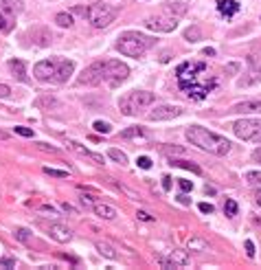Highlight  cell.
<instances>
[{
    "instance_id": "1",
    "label": "cell",
    "mask_w": 261,
    "mask_h": 270,
    "mask_svg": "<svg viewBox=\"0 0 261 270\" xmlns=\"http://www.w3.org/2000/svg\"><path fill=\"white\" fill-rule=\"evenodd\" d=\"M178 86L180 90L187 92L191 99H204L209 92L215 88V79L206 75L204 62H184L178 66Z\"/></svg>"
},
{
    "instance_id": "2",
    "label": "cell",
    "mask_w": 261,
    "mask_h": 270,
    "mask_svg": "<svg viewBox=\"0 0 261 270\" xmlns=\"http://www.w3.org/2000/svg\"><path fill=\"white\" fill-rule=\"evenodd\" d=\"M184 136L191 145H196L202 151H209L213 156H226L231 151V141L226 136H219L215 132H209L202 125H189L184 130Z\"/></svg>"
},
{
    "instance_id": "3",
    "label": "cell",
    "mask_w": 261,
    "mask_h": 270,
    "mask_svg": "<svg viewBox=\"0 0 261 270\" xmlns=\"http://www.w3.org/2000/svg\"><path fill=\"white\" fill-rule=\"evenodd\" d=\"M72 70H75V64L70 59L51 57V59H42V62L33 66V77L44 84H64L68 82Z\"/></svg>"
},
{
    "instance_id": "4",
    "label": "cell",
    "mask_w": 261,
    "mask_h": 270,
    "mask_svg": "<svg viewBox=\"0 0 261 270\" xmlns=\"http://www.w3.org/2000/svg\"><path fill=\"white\" fill-rule=\"evenodd\" d=\"M156 40L145 35V33H138V31H125L117 42V51L123 53L128 57H140L147 49H152Z\"/></svg>"
},
{
    "instance_id": "5",
    "label": "cell",
    "mask_w": 261,
    "mask_h": 270,
    "mask_svg": "<svg viewBox=\"0 0 261 270\" xmlns=\"http://www.w3.org/2000/svg\"><path fill=\"white\" fill-rule=\"evenodd\" d=\"M154 103V92H147V90H134V92H128L125 97H121L119 101V108L123 110V114L128 117H134L138 110L147 108V105Z\"/></svg>"
},
{
    "instance_id": "6",
    "label": "cell",
    "mask_w": 261,
    "mask_h": 270,
    "mask_svg": "<svg viewBox=\"0 0 261 270\" xmlns=\"http://www.w3.org/2000/svg\"><path fill=\"white\" fill-rule=\"evenodd\" d=\"M117 18V9L110 5H101V3H95L88 7V13H86V20L95 26V29H103L108 26L110 22H115Z\"/></svg>"
},
{
    "instance_id": "7",
    "label": "cell",
    "mask_w": 261,
    "mask_h": 270,
    "mask_svg": "<svg viewBox=\"0 0 261 270\" xmlns=\"http://www.w3.org/2000/svg\"><path fill=\"white\" fill-rule=\"evenodd\" d=\"M128 75H130V68L123 62H119V59H105L103 62V82L112 86V88L121 86L128 79Z\"/></svg>"
},
{
    "instance_id": "8",
    "label": "cell",
    "mask_w": 261,
    "mask_h": 270,
    "mask_svg": "<svg viewBox=\"0 0 261 270\" xmlns=\"http://www.w3.org/2000/svg\"><path fill=\"white\" fill-rule=\"evenodd\" d=\"M233 132L242 141L261 143V119H239L233 123Z\"/></svg>"
},
{
    "instance_id": "9",
    "label": "cell",
    "mask_w": 261,
    "mask_h": 270,
    "mask_svg": "<svg viewBox=\"0 0 261 270\" xmlns=\"http://www.w3.org/2000/svg\"><path fill=\"white\" fill-rule=\"evenodd\" d=\"M82 86H99L103 84V62H95L82 72V77L77 79Z\"/></svg>"
},
{
    "instance_id": "10",
    "label": "cell",
    "mask_w": 261,
    "mask_h": 270,
    "mask_svg": "<svg viewBox=\"0 0 261 270\" xmlns=\"http://www.w3.org/2000/svg\"><path fill=\"white\" fill-rule=\"evenodd\" d=\"M145 26L150 31H156V33H171L176 31V18H165V16H152L145 20Z\"/></svg>"
},
{
    "instance_id": "11",
    "label": "cell",
    "mask_w": 261,
    "mask_h": 270,
    "mask_svg": "<svg viewBox=\"0 0 261 270\" xmlns=\"http://www.w3.org/2000/svg\"><path fill=\"white\" fill-rule=\"evenodd\" d=\"M180 114H182L180 105H156V108L147 114V119H150V121H171V119H176Z\"/></svg>"
},
{
    "instance_id": "12",
    "label": "cell",
    "mask_w": 261,
    "mask_h": 270,
    "mask_svg": "<svg viewBox=\"0 0 261 270\" xmlns=\"http://www.w3.org/2000/svg\"><path fill=\"white\" fill-rule=\"evenodd\" d=\"M231 112H237V114H261V99H248V101H239L231 108Z\"/></svg>"
},
{
    "instance_id": "13",
    "label": "cell",
    "mask_w": 261,
    "mask_h": 270,
    "mask_svg": "<svg viewBox=\"0 0 261 270\" xmlns=\"http://www.w3.org/2000/svg\"><path fill=\"white\" fill-rule=\"evenodd\" d=\"M49 233H51L53 240L59 242V244H66V242L72 240V230H70L68 226H64V224H51V226H49Z\"/></svg>"
},
{
    "instance_id": "14",
    "label": "cell",
    "mask_w": 261,
    "mask_h": 270,
    "mask_svg": "<svg viewBox=\"0 0 261 270\" xmlns=\"http://www.w3.org/2000/svg\"><path fill=\"white\" fill-rule=\"evenodd\" d=\"M68 147H70L72 151H77L79 156H86V158H90V161H95L97 165H103V163H105V158H103L101 154H95V151H90L88 147H84V145L77 143V141H68Z\"/></svg>"
},
{
    "instance_id": "15",
    "label": "cell",
    "mask_w": 261,
    "mask_h": 270,
    "mask_svg": "<svg viewBox=\"0 0 261 270\" xmlns=\"http://www.w3.org/2000/svg\"><path fill=\"white\" fill-rule=\"evenodd\" d=\"M29 37H33V42L38 46H49L51 44V33L44 29V26H35V29L29 31Z\"/></svg>"
},
{
    "instance_id": "16",
    "label": "cell",
    "mask_w": 261,
    "mask_h": 270,
    "mask_svg": "<svg viewBox=\"0 0 261 270\" xmlns=\"http://www.w3.org/2000/svg\"><path fill=\"white\" fill-rule=\"evenodd\" d=\"M239 9H242V7H239L237 0H217V11L222 13V16H226V18L235 16Z\"/></svg>"
},
{
    "instance_id": "17",
    "label": "cell",
    "mask_w": 261,
    "mask_h": 270,
    "mask_svg": "<svg viewBox=\"0 0 261 270\" xmlns=\"http://www.w3.org/2000/svg\"><path fill=\"white\" fill-rule=\"evenodd\" d=\"M92 211H95L99 217H103V220H115V217L119 215V211L115 207H110V204H103V202H97L95 207H92Z\"/></svg>"
},
{
    "instance_id": "18",
    "label": "cell",
    "mask_w": 261,
    "mask_h": 270,
    "mask_svg": "<svg viewBox=\"0 0 261 270\" xmlns=\"http://www.w3.org/2000/svg\"><path fill=\"white\" fill-rule=\"evenodd\" d=\"M169 261L173 263V266H189V253H187V250H171L169 253Z\"/></svg>"
},
{
    "instance_id": "19",
    "label": "cell",
    "mask_w": 261,
    "mask_h": 270,
    "mask_svg": "<svg viewBox=\"0 0 261 270\" xmlns=\"http://www.w3.org/2000/svg\"><path fill=\"white\" fill-rule=\"evenodd\" d=\"M9 68L13 72V77H18L20 82H26V68H24V62L22 59H11L9 62Z\"/></svg>"
},
{
    "instance_id": "20",
    "label": "cell",
    "mask_w": 261,
    "mask_h": 270,
    "mask_svg": "<svg viewBox=\"0 0 261 270\" xmlns=\"http://www.w3.org/2000/svg\"><path fill=\"white\" fill-rule=\"evenodd\" d=\"M169 165H171V167H180V169H189V171H193V174H202V169H200L196 163H191V161H178V158H169Z\"/></svg>"
},
{
    "instance_id": "21",
    "label": "cell",
    "mask_w": 261,
    "mask_h": 270,
    "mask_svg": "<svg viewBox=\"0 0 261 270\" xmlns=\"http://www.w3.org/2000/svg\"><path fill=\"white\" fill-rule=\"evenodd\" d=\"M97 250H99V255H103V257H108V259H117L119 253H117V248L115 246H110L108 242H97L95 244Z\"/></svg>"
},
{
    "instance_id": "22",
    "label": "cell",
    "mask_w": 261,
    "mask_h": 270,
    "mask_svg": "<svg viewBox=\"0 0 261 270\" xmlns=\"http://www.w3.org/2000/svg\"><path fill=\"white\" fill-rule=\"evenodd\" d=\"M187 248L196 250V253H204V250H209V242L202 240V237H191V240L187 242Z\"/></svg>"
},
{
    "instance_id": "23",
    "label": "cell",
    "mask_w": 261,
    "mask_h": 270,
    "mask_svg": "<svg viewBox=\"0 0 261 270\" xmlns=\"http://www.w3.org/2000/svg\"><path fill=\"white\" fill-rule=\"evenodd\" d=\"M0 9L11 11V13H20L22 11V0H0Z\"/></svg>"
},
{
    "instance_id": "24",
    "label": "cell",
    "mask_w": 261,
    "mask_h": 270,
    "mask_svg": "<svg viewBox=\"0 0 261 270\" xmlns=\"http://www.w3.org/2000/svg\"><path fill=\"white\" fill-rule=\"evenodd\" d=\"M259 82H261V70H250L248 77L239 79L237 86H239V88H244V86H252V84H259Z\"/></svg>"
},
{
    "instance_id": "25",
    "label": "cell",
    "mask_w": 261,
    "mask_h": 270,
    "mask_svg": "<svg viewBox=\"0 0 261 270\" xmlns=\"http://www.w3.org/2000/svg\"><path fill=\"white\" fill-rule=\"evenodd\" d=\"M184 40L187 42H198V40H202V31H200V26H189V29L184 31Z\"/></svg>"
},
{
    "instance_id": "26",
    "label": "cell",
    "mask_w": 261,
    "mask_h": 270,
    "mask_svg": "<svg viewBox=\"0 0 261 270\" xmlns=\"http://www.w3.org/2000/svg\"><path fill=\"white\" fill-rule=\"evenodd\" d=\"M145 134H147V132L143 128H138V125H132V128L121 132V138H134V136H145Z\"/></svg>"
},
{
    "instance_id": "27",
    "label": "cell",
    "mask_w": 261,
    "mask_h": 270,
    "mask_svg": "<svg viewBox=\"0 0 261 270\" xmlns=\"http://www.w3.org/2000/svg\"><path fill=\"white\" fill-rule=\"evenodd\" d=\"M165 9L169 13H173V18H176V16H182L187 11V5L184 3H169V5H165Z\"/></svg>"
},
{
    "instance_id": "28",
    "label": "cell",
    "mask_w": 261,
    "mask_h": 270,
    "mask_svg": "<svg viewBox=\"0 0 261 270\" xmlns=\"http://www.w3.org/2000/svg\"><path fill=\"white\" fill-rule=\"evenodd\" d=\"M55 22L59 26H64V29H70V26H72V16H70V13H57Z\"/></svg>"
},
{
    "instance_id": "29",
    "label": "cell",
    "mask_w": 261,
    "mask_h": 270,
    "mask_svg": "<svg viewBox=\"0 0 261 270\" xmlns=\"http://www.w3.org/2000/svg\"><path fill=\"white\" fill-rule=\"evenodd\" d=\"M108 156L112 158V161H117L119 165H125V163H128V156H125V154H123L121 149H117V147L108 149Z\"/></svg>"
},
{
    "instance_id": "30",
    "label": "cell",
    "mask_w": 261,
    "mask_h": 270,
    "mask_svg": "<svg viewBox=\"0 0 261 270\" xmlns=\"http://www.w3.org/2000/svg\"><path fill=\"white\" fill-rule=\"evenodd\" d=\"M224 213H226V217H235V215H237V202H235V200H226V204H224Z\"/></svg>"
},
{
    "instance_id": "31",
    "label": "cell",
    "mask_w": 261,
    "mask_h": 270,
    "mask_svg": "<svg viewBox=\"0 0 261 270\" xmlns=\"http://www.w3.org/2000/svg\"><path fill=\"white\" fill-rule=\"evenodd\" d=\"M92 128H95L99 134H110V132H112V125L105 123V121H95V125H92Z\"/></svg>"
},
{
    "instance_id": "32",
    "label": "cell",
    "mask_w": 261,
    "mask_h": 270,
    "mask_svg": "<svg viewBox=\"0 0 261 270\" xmlns=\"http://www.w3.org/2000/svg\"><path fill=\"white\" fill-rule=\"evenodd\" d=\"M13 235H16V240L24 242V244H29V242H31V233H29L26 228H16V233H13Z\"/></svg>"
},
{
    "instance_id": "33",
    "label": "cell",
    "mask_w": 261,
    "mask_h": 270,
    "mask_svg": "<svg viewBox=\"0 0 261 270\" xmlns=\"http://www.w3.org/2000/svg\"><path fill=\"white\" fill-rule=\"evenodd\" d=\"M246 180L250 184H261V171H248V174H246Z\"/></svg>"
},
{
    "instance_id": "34",
    "label": "cell",
    "mask_w": 261,
    "mask_h": 270,
    "mask_svg": "<svg viewBox=\"0 0 261 270\" xmlns=\"http://www.w3.org/2000/svg\"><path fill=\"white\" fill-rule=\"evenodd\" d=\"M79 202H82V204H86V207H90V209L97 204L95 196H88V194H82V198H79Z\"/></svg>"
},
{
    "instance_id": "35",
    "label": "cell",
    "mask_w": 261,
    "mask_h": 270,
    "mask_svg": "<svg viewBox=\"0 0 261 270\" xmlns=\"http://www.w3.org/2000/svg\"><path fill=\"white\" fill-rule=\"evenodd\" d=\"M44 174L55 176V178H66V176H68V171H59V169H53V167H44Z\"/></svg>"
},
{
    "instance_id": "36",
    "label": "cell",
    "mask_w": 261,
    "mask_h": 270,
    "mask_svg": "<svg viewBox=\"0 0 261 270\" xmlns=\"http://www.w3.org/2000/svg\"><path fill=\"white\" fill-rule=\"evenodd\" d=\"M136 165L140 169H150L152 167V158H147V156H138L136 158Z\"/></svg>"
},
{
    "instance_id": "37",
    "label": "cell",
    "mask_w": 261,
    "mask_h": 270,
    "mask_svg": "<svg viewBox=\"0 0 261 270\" xmlns=\"http://www.w3.org/2000/svg\"><path fill=\"white\" fill-rule=\"evenodd\" d=\"M13 132L20 136H26V138H31L33 136V130L31 128H22V125H18V128H13Z\"/></svg>"
},
{
    "instance_id": "38",
    "label": "cell",
    "mask_w": 261,
    "mask_h": 270,
    "mask_svg": "<svg viewBox=\"0 0 261 270\" xmlns=\"http://www.w3.org/2000/svg\"><path fill=\"white\" fill-rule=\"evenodd\" d=\"M0 268H16V259L13 257H3L0 259Z\"/></svg>"
},
{
    "instance_id": "39",
    "label": "cell",
    "mask_w": 261,
    "mask_h": 270,
    "mask_svg": "<svg viewBox=\"0 0 261 270\" xmlns=\"http://www.w3.org/2000/svg\"><path fill=\"white\" fill-rule=\"evenodd\" d=\"M136 217L143 222H154V215H150L147 211H136Z\"/></svg>"
},
{
    "instance_id": "40",
    "label": "cell",
    "mask_w": 261,
    "mask_h": 270,
    "mask_svg": "<svg viewBox=\"0 0 261 270\" xmlns=\"http://www.w3.org/2000/svg\"><path fill=\"white\" fill-rule=\"evenodd\" d=\"M178 184H180V189H182V191H191L193 189V182L191 180H184V178H180Z\"/></svg>"
},
{
    "instance_id": "41",
    "label": "cell",
    "mask_w": 261,
    "mask_h": 270,
    "mask_svg": "<svg viewBox=\"0 0 261 270\" xmlns=\"http://www.w3.org/2000/svg\"><path fill=\"white\" fill-rule=\"evenodd\" d=\"M11 95V88L7 84H0V99H7Z\"/></svg>"
},
{
    "instance_id": "42",
    "label": "cell",
    "mask_w": 261,
    "mask_h": 270,
    "mask_svg": "<svg viewBox=\"0 0 261 270\" xmlns=\"http://www.w3.org/2000/svg\"><path fill=\"white\" fill-rule=\"evenodd\" d=\"M198 209L202 211V213H213V211H215V209H213V204H209V202H200Z\"/></svg>"
},
{
    "instance_id": "43",
    "label": "cell",
    "mask_w": 261,
    "mask_h": 270,
    "mask_svg": "<svg viewBox=\"0 0 261 270\" xmlns=\"http://www.w3.org/2000/svg\"><path fill=\"white\" fill-rule=\"evenodd\" d=\"M9 29H11L9 20H7L5 16H0V31H9Z\"/></svg>"
},
{
    "instance_id": "44",
    "label": "cell",
    "mask_w": 261,
    "mask_h": 270,
    "mask_svg": "<svg viewBox=\"0 0 261 270\" xmlns=\"http://www.w3.org/2000/svg\"><path fill=\"white\" fill-rule=\"evenodd\" d=\"M246 255H248V257H255V244H252L250 240L246 242Z\"/></svg>"
},
{
    "instance_id": "45",
    "label": "cell",
    "mask_w": 261,
    "mask_h": 270,
    "mask_svg": "<svg viewBox=\"0 0 261 270\" xmlns=\"http://www.w3.org/2000/svg\"><path fill=\"white\" fill-rule=\"evenodd\" d=\"M163 189L165 191H171V178L169 176H163Z\"/></svg>"
},
{
    "instance_id": "46",
    "label": "cell",
    "mask_w": 261,
    "mask_h": 270,
    "mask_svg": "<svg viewBox=\"0 0 261 270\" xmlns=\"http://www.w3.org/2000/svg\"><path fill=\"white\" fill-rule=\"evenodd\" d=\"M38 147H40V149H44V151H53V154H57V149H55V147H51V145H46V143H38Z\"/></svg>"
},
{
    "instance_id": "47",
    "label": "cell",
    "mask_w": 261,
    "mask_h": 270,
    "mask_svg": "<svg viewBox=\"0 0 261 270\" xmlns=\"http://www.w3.org/2000/svg\"><path fill=\"white\" fill-rule=\"evenodd\" d=\"M42 211H46V213H51V215H55V209H53V207H49V204H44V207H42Z\"/></svg>"
},
{
    "instance_id": "48",
    "label": "cell",
    "mask_w": 261,
    "mask_h": 270,
    "mask_svg": "<svg viewBox=\"0 0 261 270\" xmlns=\"http://www.w3.org/2000/svg\"><path fill=\"white\" fill-rule=\"evenodd\" d=\"M252 158H255V161H259V163H261V149H255V151H252Z\"/></svg>"
},
{
    "instance_id": "49",
    "label": "cell",
    "mask_w": 261,
    "mask_h": 270,
    "mask_svg": "<svg viewBox=\"0 0 261 270\" xmlns=\"http://www.w3.org/2000/svg\"><path fill=\"white\" fill-rule=\"evenodd\" d=\"M64 211H70V213H77L75 207H70V204H64Z\"/></svg>"
},
{
    "instance_id": "50",
    "label": "cell",
    "mask_w": 261,
    "mask_h": 270,
    "mask_svg": "<svg viewBox=\"0 0 261 270\" xmlns=\"http://www.w3.org/2000/svg\"><path fill=\"white\" fill-rule=\"evenodd\" d=\"M255 202L259 204V207H261V189L257 191V194H255Z\"/></svg>"
},
{
    "instance_id": "51",
    "label": "cell",
    "mask_w": 261,
    "mask_h": 270,
    "mask_svg": "<svg viewBox=\"0 0 261 270\" xmlns=\"http://www.w3.org/2000/svg\"><path fill=\"white\" fill-rule=\"evenodd\" d=\"M204 194H211V196H213V194H215V189H213V187H209V184H206V187H204Z\"/></svg>"
},
{
    "instance_id": "52",
    "label": "cell",
    "mask_w": 261,
    "mask_h": 270,
    "mask_svg": "<svg viewBox=\"0 0 261 270\" xmlns=\"http://www.w3.org/2000/svg\"><path fill=\"white\" fill-rule=\"evenodd\" d=\"M178 200L182 202V204H189V198H187V196H178Z\"/></svg>"
},
{
    "instance_id": "53",
    "label": "cell",
    "mask_w": 261,
    "mask_h": 270,
    "mask_svg": "<svg viewBox=\"0 0 261 270\" xmlns=\"http://www.w3.org/2000/svg\"><path fill=\"white\" fill-rule=\"evenodd\" d=\"M0 138H7V134H5V132H0Z\"/></svg>"
}]
</instances>
